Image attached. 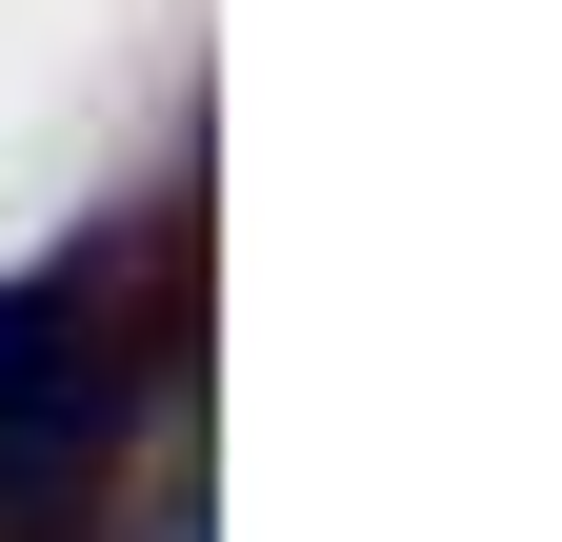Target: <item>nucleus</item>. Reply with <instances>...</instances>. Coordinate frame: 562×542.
<instances>
[{"label": "nucleus", "mask_w": 562, "mask_h": 542, "mask_svg": "<svg viewBox=\"0 0 562 542\" xmlns=\"http://www.w3.org/2000/svg\"><path fill=\"white\" fill-rule=\"evenodd\" d=\"M181 422V201L0 282V542H101L121 462Z\"/></svg>", "instance_id": "nucleus-1"}]
</instances>
